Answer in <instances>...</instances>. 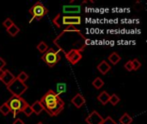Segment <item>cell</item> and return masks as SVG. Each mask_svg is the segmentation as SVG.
I'll return each mask as SVG.
<instances>
[{"mask_svg": "<svg viewBox=\"0 0 147 124\" xmlns=\"http://www.w3.org/2000/svg\"><path fill=\"white\" fill-rule=\"evenodd\" d=\"M88 39L75 26L66 27L54 40L53 43L65 54L70 51L83 52L88 45Z\"/></svg>", "mask_w": 147, "mask_h": 124, "instance_id": "1", "label": "cell"}, {"mask_svg": "<svg viewBox=\"0 0 147 124\" xmlns=\"http://www.w3.org/2000/svg\"><path fill=\"white\" fill-rule=\"evenodd\" d=\"M40 103L44 110H46L51 117L58 116L65 108V103L59 95L53 90L47 91L41 98Z\"/></svg>", "mask_w": 147, "mask_h": 124, "instance_id": "2", "label": "cell"}, {"mask_svg": "<svg viewBox=\"0 0 147 124\" xmlns=\"http://www.w3.org/2000/svg\"><path fill=\"white\" fill-rule=\"evenodd\" d=\"M53 22L58 28H61L64 26L69 27L80 25L82 19L79 16H64L62 14H58L53 19Z\"/></svg>", "mask_w": 147, "mask_h": 124, "instance_id": "3", "label": "cell"}, {"mask_svg": "<svg viewBox=\"0 0 147 124\" xmlns=\"http://www.w3.org/2000/svg\"><path fill=\"white\" fill-rule=\"evenodd\" d=\"M9 111L13 114V117L16 118V116L20 113L22 112L24 108L28 104L22 97H17V96H12L7 102H6Z\"/></svg>", "mask_w": 147, "mask_h": 124, "instance_id": "4", "label": "cell"}, {"mask_svg": "<svg viewBox=\"0 0 147 124\" xmlns=\"http://www.w3.org/2000/svg\"><path fill=\"white\" fill-rule=\"evenodd\" d=\"M28 13L32 16L29 21V23H30L34 19L36 21H40L48 13V9H47V7H45V5L41 2L38 1L32 7H30V9H28Z\"/></svg>", "mask_w": 147, "mask_h": 124, "instance_id": "5", "label": "cell"}, {"mask_svg": "<svg viewBox=\"0 0 147 124\" xmlns=\"http://www.w3.org/2000/svg\"><path fill=\"white\" fill-rule=\"evenodd\" d=\"M41 60L49 67H53L60 60V55L59 52L55 51L54 49L48 48L47 51L44 53L43 55L41 56Z\"/></svg>", "mask_w": 147, "mask_h": 124, "instance_id": "6", "label": "cell"}, {"mask_svg": "<svg viewBox=\"0 0 147 124\" xmlns=\"http://www.w3.org/2000/svg\"><path fill=\"white\" fill-rule=\"evenodd\" d=\"M7 89L12 94V96L21 97L28 90V86L26 85L25 83L21 82L16 78L11 84L7 85Z\"/></svg>", "mask_w": 147, "mask_h": 124, "instance_id": "7", "label": "cell"}, {"mask_svg": "<svg viewBox=\"0 0 147 124\" xmlns=\"http://www.w3.org/2000/svg\"><path fill=\"white\" fill-rule=\"evenodd\" d=\"M65 58L67 59V60L71 64V65H76L78 62H79L82 60V54L79 51L77 50H72L68 52L67 54H65Z\"/></svg>", "mask_w": 147, "mask_h": 124, "instance_id": "8", "label": "cell"}, {"mask_svg": "<svg viewBox=\"0 0 147 124\" xmlns=\"http://www.w3.org/2000/svg\"><path fill=\"white\" fill-rule=\"evenodd\" d=\"M81 5H64L62 11L65 14L64 16H77L81 12Z\"/></svg>", "mask_w": 147, "mask_h": 124, "instance_id": "9", "label": "cell"}, {"mask_svg": "<svg viewBox=\"0 0 147 124\" xmlns=\"http://www.w3.org/2000/svg\"><path fill=\"white\" fill-rule=\"evenodd\" d=\"M104 118L96 111H92L85 119V122L88 124H102Z\"/></svg>", "mask_w": 147, "mask_h": 124, "instance_id": "10", "label": "cell"}, {"mask_svg": "<svg viewBox=\"0 0 147 124\" xmlns=\"http://www.w3.org/2000/svg\"><path fill=\"white\" fill-rule=\"evenodd\" d=\"M15 79H16V76L11 72H9V70H5L4 74H3V76L2 77V79L0 80L7 86L9 84H11L15 80Z\"/></svg>", "mask_w": 147, "mask_h": 124, "instance_id": "11", "label": "cell"}, {"mask_svg": "<svg viewBox=\"0 0 147 124\" xmlns=\"http://www.w3.org/2000/svg\"><path fill=\"white\" fill-rule=\"evenodd\" d=\"M71 104H73L74 106L77 107L78 109H80V108L85 104V98L83 97L82 94L78 93V94H76V95L72 98V99H71Z\"/></svg>", "mask_w": 147, "mask_h": 124, "instance_id": "12", "label": "cell"}, {"mask_svg": "<svg viewBox=\"0 0 147 124\" xmlns=\"http://www.w3.org/2000/svg\"><path fill=\"white\" fill-rule=\"evenodd\" d=\"M97 69H98V71H99L102 74L105 75L106 73H108L110 71L111 66H109V64L106 60H102V61L97 66Z\"/></svg>", "mask_w": 147, "mask_h": 124, "instance_id": "13", "label": "cell"}, {"mask_svg": "<svg viewBox=\"0 0 147 124\" xmlns=\"http://www.w3.org/2000/svg\"><path fill=\"white\" fill-rule=\"evenodd\" d=\"M109 98L110 95L107 92V91H102L99 94V96L97 97V100L102 104V105H106L109 101Z\"/></svg>", "mask_w": 147, "mask_h": 124, "instance_id": "14", "label": "cell"}, {"mask_svg": "<svg viewBox=\"0 0 147 124\" xmlns=\"http://www.w3.org/2000/svg\"><path fill=\"white\" fill-rule=\"evenodd\" d=\"M108 60H109V62H111L112 65L115 66V65H117V64L121 61V57L116 52H114V53H112V54L109 56Z\"/></svg>", "mask_w": 147, "mask_h": 124, "instance_id": "15", "label": "cell"}, {"mask_svg": "<svg viewBox=\"0 0 147 124\" xmlns=\"http://www.w3.org/2000/svg\"><path fill=\"white\" fill-rule=\"evenodd\" d=\"M31 109H32V110H33V113H34L35 115H40L44 110H43V108H42V106H41V104H40V101H35L32 105H31Z\"/></svg>", "mask_w": 147, "mask_h": 124, "instance_id": "16", "label": "cell"}, {"mask_svg": "<svg viewBox=\"0 0 147 124\" xmlns=\"http://www.w3.org/2000/svg\"><path fill=\"white\" fill-rule=\"evenodd\" d=\"M7 30V33L10 35V36H16L19 32H20V28L14 23L10 28H7L6 29Z\"/></svg>", "mask_w": 147, "mask_h": 124, "instance_id": "17", "label": "cell"}, {"mask_svg": "<svg viewBox=\"0 0 147 124\" xmlns=\"http://www.w3.org/2000/svg\"><path fill=\"white\" fill-rule=\"evenodd\" d=\"M132 122H133V118L127 113H124L120 118L121 124H131Z\"/></svg>", "mask_w": 147, "mask_h": 124, "instance_id": "18", "label": "cell"}, {"mask_svg": "<svg viewBox=\"0 0 147 124\" xmlns=\"http://www.w3.org/2000/svg\"><path fill=\"white\" fill-rule=\"evenodd\" d=\"M92 85H93V86L96 89L99 90V89H101L104 85V82H103V80L101 78H96L94 79V81L92 82Z\"/></svg>", "mask_w": 147, "mask_h": 124, "instance_id": "19", "label": "cell"}, {"mask_svg": "<svg viewBox=\"0 0 147 124\" xmlns=\"http://www.w3.org/2000/svg\"><path fill=\"white\" fill-rule=\"evenodd\" d=\"M56 89H57V91L55 93L59 96L60 94H63V93L65 92V91H66V85L64 83H59V84H58L56 85Z\"/></svg>", "mask_w": 147, "mask_h": 124, "instance_id": "20", "label": "cell"}, {"mask_svg": "<svg viewBox=\"0 0 147 124\" xmlns=\"http://www.w3.org/2000/svg\"><path fill=\"white\" fill-rule=\"evenodd\" d=\"M37 49L41 53V54H44L47 51L48 49V46L47 45V43H45L44 41H40L38 45H37Z\"/></svg>", "mask_w": 147, "mask_h": 124, "instance_id": "21", "label": "cell"}, {"mask_svg": "<svg viewBox=\"0 0 147 124\" xmlns=\"http://www.w3.org/2000/svg\"><path fill=\"white\" fill-rule=\"evenodd\" d=\"M18 80H20L22 83H25L28 79V75L25 73V72H21L16 77Z\"/></svg>", "mask_w": 147, "mask_h": 124, "instance_id": "22", "label": "cell"}, {"mask_svg": "<svg viewBox=\"0 0 147 124\" xmlns=\"http://www.w3.org/2000/svg\"><path fill=\"white\" fill-rule=\"evenodd\" d=\"M121 101V99H120V98L116 95V94H113L112 96H110V98H109V103L112 104V105H114V106H115L119 102Z\"/></svg>", "mask_w": 147, "mask_h": 124, "instance_id": "23", "label": "cell"}, {"mask_svg": "<svg viewBox=\"0 0 147 124\" xmlns=\"http://www.w3.org/2000/svg\"><path fill=\"white\" fill-rule=\"evenodd\" d=\"M0 112H1L3 116H7V115L10 112V111H9V107H8V105H7L6 103L3 104L0 106Z\"/></svg>", "mask_w": 147, "mask_h": 124, "instance_id": "24", "label": "cell"}, {"mask_svg": "<svg viewBox=\"0 0 147 124\" xmlns=\"http://www.w3.org/2000/svg\"><path fill=\"white\" fill-rule=\"evenodd\" d=\"M132 64H133V68L134 71H137L141 67V63L139 61L138 59H134V60H132Z\"/></svg>", "mask_w": 147, "mask_h": 124, "instance_id": "25", "label": "cell"}, {"mask_svg": "<svg viewBox=\"0 0 147 124\" xmlns=\"http://www.w3.org/2000/svg\"><path fill=\"white\" fill-rule=\"evenodd\" d=\"M13 24H14V22H13V21H12L10 18H6V19L3 21V26L4 28H6V29L9 28H10Z\"/></svg>", "mask_w": 147, "mask_h": 124, "instance_id": "26", "label": "cell"}, {"mask_svg": "<svg viewBox=\"0 0 147 124\" xmlns=\"http://www.w3.org/2000/svg\"><path fill=\"white\" fill-rule=\"evenodd\" d=\"M22 112H23L27 117H30V116L33 114V110H32V109H31V106H30L29 104H28V105L24 108V110H22Z\"/></svg>", "mask_w": 147, "mask_h": 124, "instance_id": "27", "label": "cell"}, {"mask_svg": "<svg viewBox=\"0 0 147 124\" xmlns=\"http://www.w3.org/2000/svg\"><path fill=\"white\" fill-rule=\"evenodd\" d=\"M102 124H118L115 120H113V118L112 117H106L104 120H103V122H102Z\"/></svg>", "mask_w": 147, "mask_h": 124, "instance_id": "28", "label": "cell"}, {"mask_svg": "<svg viewBox=\"0 0 147 124\" xmlns=\"http://www.w3.org/2000/svg\"><path fill=\"white\" fill-rule=\"evenodd\" d=\"M124 67L128 71V72H131L134 70L133 68V64H132V60H128L125 65H124Z\"/></svg>", "mask_w": 147, "mask_h": 124, "instance_id": "29", "label": "cell"}, {"mask_svg": "<svg viewBox=\"0 0 147 124\" xmlns=\"http://www.w3.org/2000/svg\"><path fill=\"white\" fill-rule=\"evenodd\" d=\"M5 66H6V62H5V60L0 57V70H2Z\"/></svg>", "mask_w": 147, "mask_h": 124, "instance_id": "30", "label": "cell"}, {"mask_svg": "<svg viewBox=\"0 0 147 124\" xmlns=\"http://www.w3.org/2000/svg\"><path fill=\"white\" fill-rule=\"evenodd\" d=\"M13 124H25V123H24V122H23L22 120H21L20 118H16V119L14 121Z\"/></svg>", "mask_w": 147, "mask_h": 124, "instance_id": "31", "label": "cell"}, {"mask_svg": "<svg viewBox=\"0 0 147 124\" xmlns=\"http://www.w3.org/2000/svg\"><path fill=\"white\" fill-rule=\"evenodd\" d=\"M4 71H5V70H3V69H2V70H0V79H2V77H3V74H4Z\"/></svg>", "mask_w": 147, "mask_h": 124, "instance_id": "32", "label": "cell"}, {"mask_svg": "<svg viewBox=\"0 0 147 124\" xmlns=\"http://www.w3.org/2000/svg\"><path fill=\"white\" fill-rule=\"evenodd\" d=\"M37 124H43V123H42L41 122H40V123H37Z\"/></svg>", "mask_w": 147, "mask_h": 124, "instance_id": "33", "label": "cell"}]
</instances>
